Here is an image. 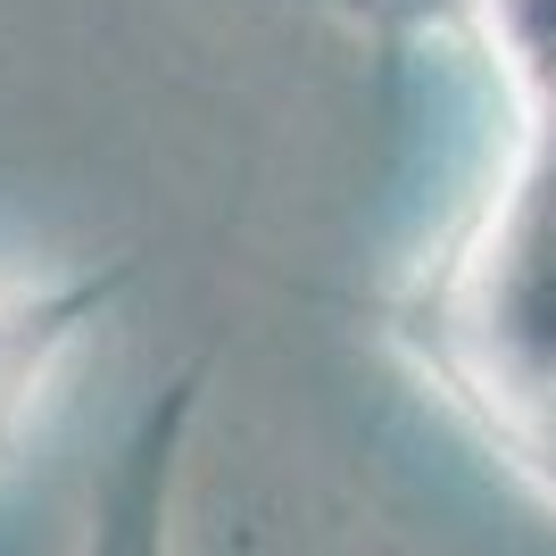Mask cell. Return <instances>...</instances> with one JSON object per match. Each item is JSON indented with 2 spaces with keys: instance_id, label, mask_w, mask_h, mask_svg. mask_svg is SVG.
I'll return each instance as SVG.
<instances>
[{
  "instance_id": "7a4b0ae2",
  "label": "cell",
  "mask_w": 556,
  "mask_h": 556,
  "mask_svg": "<svg viewBox=\"0 0 556 556\" xmlns=\"http://www.w3.org/2000/svg\"><path fill=\"white\" fill-rule=\"evenodd\" d=\"M200 407H208V357L184 366L134 416V432L116 441V457L100 465L92 498H84L67 556H175V498H184V457H191Z\"/></svg>"
},
{
  "instance_id": "6da1fadb",
  "label": "cell",
  "mask_w": 556,
  "mask_h": 556,
  "mask_svg": "<svg viewBox=\"0 0 556 556\" xmlns=\"http://www.w3.org/2000/svg\"><path fill=\"white\" fill-rule=\"evenodd\" d=\"M515 150L465 232L391 300L382 341L556 515V0H482Z\"/></svg>"
},
{
  "instance_id": "277c9868",
  "label": "cell",
  "mask_w": 556,
  "mask_h": 556,
  "mask_svg": "<svg viewBox=\"0 0 556 556\" xmlns=\"http://www.w3.org/2000/svg\"><path fill=\"white\" fill-rule=\"evenodd\" d=\"M275 9L332 17L349 34H366L374 50H407L424 34H473V17H482V0H275Z\"/></svg>"
},
{
  "instance_id": "3957f363",
  "label": "cell",
  "mask_w": 556,
  "mask_h": 556,
  "mask_svg": "<svg viewBox=\"0 0 556 556\" xmlns=\"http://www.w3.org/2000/svg\"><path fill=\"white\" fill-rule=\"evenodd\" d=\"M125 282H134V257L75 266V275H50V282H9L0 291V448L34 424V407L50 399L59 366L92 341V325L125 300Z\"/></svg>"
}]
</instances>
